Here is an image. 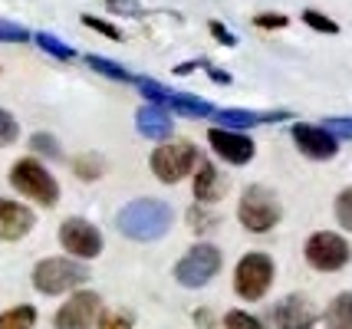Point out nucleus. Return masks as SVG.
Listing matches in <instances>:
<instances>
[{
  "mask_svg": "<svg viewBox=\"0 0 352 329\" xmlns=\"http://www.w3.org/2000/svg\"><path fill=\"white\" fill-rule=\"evenodd\" d=\"M33 43L43 49V53H50L53 60H60V63H66V60H76V49L66 47L60 36H53V33H36V36H33Z\"/></svg>",
  "mask_w": 352,
  "mask_h": 329,
  "instance_id": "20",
  "label": "nucleus"
},
{
  "mask_svg": "<svg viewBox=\"0 0 352 329\" xmlns=\"http://www.w3.org/2000/svg\"><path fill=\"white\" fill-rule=\"evenodd\" d=\"M33 148L40 152V155H53V158H60V145H56V139L53 135H43V132H36L33 135Z\"/></svg>",
  "mask_w": 352,
  "mask_h": 329,
  "instance_id": "30",
  "label": "nucleus"
},
{
  "mask_svg": "<svg viewBox=\"0 0 352 329\" xmlns=\"http://www.w3.org/2000/svg\"><path fill=\"white\" fill-rule=\"evenodd\" d=\"M33 323H36V310L27 306V303L0 313V329H33Z\"/></svg>",
  "mask_w": 352,
  "mask_h": 329,
  "instance_id": "21",
  "label": "nucleus"
},
{
  "mask_svg": "<svg viewBox=\"0 0 352 329\" xmlns=\"http://www.w3.org/2000/svg\"><path fill=\"white\" fill-rule=\"evenodd\" d=\"M89 280V270L79 264V260H69V257H46L33 266V286L46 293V297H60V293H69L76 290L79 283Z\"/></svg>",
  "mask_w": 352,
  "mask_h": 329,
  "instance_id": "2",
  "label": "nucleus"
},
{
  "mask_svg": "<svg viewBox=\"0 0 352 329\" xmlns=\"http://www.w3.org/2000/svg\"><path fill=\"white\" fill-rule=\"evenodd\" d=\"M303 23H307V27H313L316 33H339L336 20H329V16L320 14V10H303Z\"/></svg>",
  "mask_w": 352,
  "mask_h": 329,
  "instance_id": "25",
  "label": "nucleus"
},
{
  "mask_svg": "<svg viewBox=\"0 0 352 329\" xmlns=\"http://www.w3.org/2000/svg\"><path fill=\"white\" fill-rule=\"evenodd\" d=\"M60 244H63V251H69L76 260H92V257L102 253V234L92 227L89 220H82V218L63 220Z\"/></svg>",
  "mask_w": 352,
  "mask_h": 329,
  "instance_id": "9",
  "label": "nucleus"
},
{
  "mask_svg": "<svg viewBox=\"0 0 352 329\" xmlns=\"http://www.w3.org/2000/svg\"><path fill=\"white\" fill-rule=\"evenodd\" d=\"M195 198H198L201 204L221 198V178H217V168L211 161H204L198 168V174H195Z\"/></svg>",
  "mask_w": 352,
  "mask_h": 329,
  "instance_id": "17",
  "label": "nucleus"
},
{
  "mask_svg": "<svg viewBox=\"0 0 352 329\" xmlns=\"http://www.w3.org/2000/svg\"><path fill=\"white\" fill-rule=\"evenodd\" d=\"M82 23H86V27H92L96 33L109 36V40H122V30H119V27H112V23H106V20H96V16H82Z\"/></svg>",
  "mask_w": 352,
  "mask_h": 329,
  "instance_id": "31",
  "label": "nucleus"
},
{
  "mask_svg": "<svg viewBox=\"0 0 352 329\" xmlns=\"http://www.w3.org/2000/svg\"><path fill=\"white\" fill-rule=\"evenodd\" d=\"M16 135H20V126H16V119L10 115L7 109H0V148L3 145H14Z\"/></svg>",
  "mask_w": 352,
  "mask_h": 329,
  "instance_id": "27",
  "label": "nucleus"
},
{
  "mask_svg": "<svg viewBox=\"0 0 352 329\" xmlns=\"http://www.w3.org/2000/svg\"><path fill=\"white\" fill-rule=\"evenodd\" d=\"M211 33H214L224 47H237V36H234V33H230L224 23H217V20H214V23H211Z\"/></svg>",
  "mask_w": 352,
  "mask_h": 329,
  "instance_id": "35",
  "label": "nucleus"
},
{
  "mask_svg": "<svg viewBox=\"0 0 352 329\" xmlns=\"http://www.w3.org/2000/svg\"><path fill=\"white\" fill-rule=\"evenodd\" d=\"M33 231V211L27 204L0 198V240H20Z\"/></svg>",
  "mask_w": 352,
  "mask_h": 329,
  "instance_id": "14",
  "label": "nucleus"
},
{
  "mask_svg": "<svg viewBox=\"0 0 352 329\" xmlns=\"http://www.w3.org/2000/svg\"><path fill=\"white\" fill-rule=\"evenodd\" d=\"M274 283V260L267 253H247L234 270V290L244 299H263Z\"/></svg>",
  "mask_w": 352,
  "mask_h": 329,
  "instance_id": "7",
  "label": "nucleus"
},
{
  "mask_svg": "<svg viewBox=\"0 0 352 329\" xmlns=\"http://www.w3.org/2000/svg\"><path fill=\"white\" fill-rule=\"evenodd\" d=\"M30 33L23 30L20 23H10V20H0V43H27Z\"/></svg>",
  "mask_w": 352,
  "mask_h": 329,
  "instance_id": "29",
  "label": "nucleus"
},
{
  "mask_svg": "<svg viewBox=\"0 0 352 329\" xmlns=\"http://www.w3.org/2000/svg\"><path fill=\"white\" fill-rule=\"evenodd\" d=\"M290 20L283 14H257L254 16V27H263V30H283Z\"/></svg>",
  "mask_w": 352,
  "mask_h": 329,
  "instance_id": "32",
  "label": "nucleus"
},
{
  "mask_svg": "<svg viewBox=\"0 0 352 329\" xmlns=\"http://www.w3.org/2000/svg\"><path fill=\"white\" fill-rule=\"evenodd\" d=\"M99 172H102V165L96 161V158H79L76 161V174H82V178H99Z\"/></svg>",
  "mask_w": 352,
  "mask_h": 329,
  "instance_id": "33",
  "label": "nucleus"
},
{
  "mask_svg": "<svg viewBox=\"0 0 352 329\" xmlns=\"http://www.w3.org/2000/svg\"><path fill=\"white\" fill-rule=\"evenodd\" d=\"M112 14H138V0H106Z\"/></svg>",
  "mask_w": 352,
  "mask_h": 329,
  "instance_id": "34",
  "label": "nucleus"
},
{
  "mask_svg": "<svg viewBox=\"0 0 352 329\" xmlns=\"http://www.w3.org/2000/svg\"><path fill=\"white\" fill-rule=\"evenodd\" d=\"M171 220H175V211L165 201H158V198H135V201H129L119 211L116 227H119V234L148 244V240H158V237L168 234Z\"/></svg>",
  "mask_w": 352,
  "mask_h": 329,
  "instance_id": "1",
  "label": "nucleus"
},
{
  "mask_svg": "<svg viewBox=\"0 0 352 329\" xmlns=\"http://www.w3.org/2000/svg\"><path fill=\"white\" fill-rule=\"evenodd\" d=\"M322 128L333 135V139H352V115H333V119H326Z\"/></svg>",
  "mask_w": 352,
  "mask_h": 329,
  "instance_id": "26",
  "label": "nucleus"
},
{
  "mask_svg": "<svg viewBox=\"0 0 352 329\" xmlns=\"http://www.w3.org/2000/svg\"><path fill=\"white\" fill-rule=\"evenodd\" d=\"M135 316L125 313V310H106L99 313V329H132Z\"/></svg>",
  "mask_w": 352,
  "mask_h": 329,
  "instance_id": "23",
  "label": "nucleus"
},
{
  "mask_svg": "<svg viewBox=\"0 0 352 329\" xmlns=\"http://www.w3.org/2000/svg\"><path fill=\"white\" fill-rule=\"evenodd\" d=\"M10 185H14L23 198H33L36 204H43V207H53V204L60 201V185H56V178L46 172L43 161H36V158H20L14 168H10Z\"/></svg>",
  "mask_w": 352,
  "mask_h": 329,
  "instance_id": "3",
  "label": "nucleus"
},
{
  "mask_svg": "<svg viewBox=\"0 0 352 329\" xmlns=\"http://www.w3.org/2000/svg\"><path fill=\"white\" fill-rule=\"evenodd\" d=\"M290 119V112H254V109H214V122L228 132H241V128H254L263 122H283Z\"/></svg>",
  "mask_w": 352,
  "mask_h": 329,
  "instance_id": "15",
  "label": "nucleus"
},
{
  "mask_svg": "<svg viewBox=\"0 0 352 329\" xmlns=\"http://www.w3.org/2000/svg\"><path fill=\"white\" fill-rule=\"evenodd\" d=\"M165 109L171 112H184L191 119H201V115H214V106H208L204 99H195V95H182V93H171L168 95V106Z\"/></svg>",
  "mask_w": 352,
  "mask_h": 329,
  "instance_id": "19",
  "label": "nucleus"
},
{
  "mask_svg": "<svg viewBox=\"0 0 352 329\" xmlns=\"http://www.w3.org/2000/svg\"><path fill=\"white\" fill-rule=\"evenodd\" d=\"M274 323L276 329H313L316 326V310H313V303L307 297L293 293V297L276 303Z\"/></svg>",
  "mask_w": 352,
  "mask_h": 329,
  "instance_id": "12",
  "label": "nucleus"
},
{
  "mask_svg": "<svg viewBox=\"0 0 352 329\" xmlns=\"http://www.w3.org/2000/svg\"><path fill=\"white\" fill-rule=\"evenodd\" d=\"M198 323H201L204 329H214V319L208 316V310H198Z\"/></svg>",
  "mask_w": 352,
  "mask_h": 329,
  "instance_id": "36",
  "label": "nucleus"
},
{
  "mask_svg": "<svg viewBox=\"0 0 352 329\" xmlns=\"http://www.w3.org/2000/svg\"><path fill=\"white\" fill-rule=\"evenodd\" d=\"M326 329H352V293H339L326 310Z\"/></svg>",
  "mask_w": 352,
  "mask_h": 329,
  "instance_id": "18",
  "label": "nucleus"
},
{
  "mask_svg": "<svg viewBox=\"0 0 352 329\" xmlns=\"http://www.w3.org/2000/svg\"><path fill=\"white\" fill-rule=\"evenodd\" d=\"M208 141L217 155L230 161V165H247L254 158V141L247 139L244 132H228V128H211Z\"/></svg>",
  "mask_w": 352,
  "mask_h": 329,
  "instance_id": "13",
  "label": "nucleus"
},
{
  "mask_svg": "<svg viewBox=\"0 0 352 329\" xmlns=\"http://www.w3.org/2000/svg\"><path fill=\"white\" fill-rule=\"evenodd\" d=\"M336 220L346 227V231H352V188L339 191V198H336Z\"/></svg>",
  "mask_w": 352,
  "mask_h": 329,
  "instance_id": "28",
  "label": "nucleus"
},
{
  "mask_svg": "<svg viewBox=\"0 0 352 329\" xmlns=\"http://www.w3.org/2000/svg\"><path fill=\"white\" fill-rule=\"evenodd\" d=\"M280 214H283V211H280V201H276V194L270 188L250 185V188L241 194L237 218H241V224H244L250 234H267L276 220H280Z\"/></svg>",
  "mask_w": 352,
  "mask_h": 329,
  "instance_id": "4",
  "label": "nucleus"
},
{
  "mask_svg": "<svg viewBox=\"0 0 352 329\" xmlns=\"http://www.w3.org/2000/svg\"><path fill=\"white\" fill-rule=\"evenodd\" d=\"M86 63H89L96 73H102V76H109V79H119V82H132V79H135L129 69H122L119 63H112V60H106V56H96V53L86 56Z\"/></svg>",
  "mask_w": 352,
  "mask_h": 329,
  "instance_id": "22",
  "label": "nucleus"
},
{
  "mask_svg": "<svg viewBox=\"0 0 352 329\" xmlns=\"http://www.w3.org/2000/svg\"><path fill=\"white\" fill-rule=\"evenodd\" d=\"M208 76H211V79H217V82H230V76H228V73H221V69H214V66H208Z\"/></svg>",
  "mask_w": 352,
  "mask_h": 329,
  "instance_id": "37",
  "label": "nucleus"
},
{
  "mask_svg": "<svg viewBox=\"0 0 352 329\" xmlns=\"http://www.w3.org/2000/svg\"><path fill=\"white\" fill-rule=\"evenodd\" d=\"M135 126H138V135H145L148 141H165L175 132L171 112L162 109V106H142L135 115Z\"/></svg>",
  "mask_w": 352,
  "mask_h": 329,
  "instance_id": "16",
  "label": "nucleus"
},
{
  "mask_svg": "<svg viewBox=\"0 0 352 329\" xmlns=\"http://www.w3.org/2000/svg\"><path fill=\"white\" fill-rule=\"evenodd\" d=\"M217 270H221V251L214 244H198L175 264V280L188 290H201L214 280Z\"/></svg>",
  "mask_w": 352,
  "mask_h": 329,
  "instance_id": "6",
  "label": "nucleus"
},
{
  "mask_svg": "<svg viewBox=\"0 0 352 329\" xmlns=\"http://www.w3.org/2000/svg\"><path fill=\"white\" fill-rule=\"evenodd\" d=\"M195 161H198V148L188 139L165 141V145H158L152 152V158H148L152 174L158 181H165V185H178L184 174L195 168Z\"/></svg>",
  "mask_w": 352,
  "mask_h": 329,
  "instance_id": "5",
  "label": "nucleus"
},
{
  "mask_svg": "<svg viewBox=\"0 0 352 329\" xmlns=\"http://www.w3.org/2000/svg\"><path fill=\"white\" fill-rule=\"evenodd\" d=\"M293 141L296 148L313 161H329L339 152V141L326 132L322 126H307V122H296L293 126Z\"/></svg>",
  "mask_w": 352,
  "mask_h": 329,
  "instance_id": "11",
  "label": "nucleus"
},
{
  "mask_svg": "<svg viewBox=\"0 0 352 329\" xmlns=\"http://www.w3.org/2000/svg\"><path fill=\"white\" fill-rule=\"evenodd\" d=\"M307 264L313 270H322V273H333V270H342V266L349 264V244L342 240L339 234L333 231H320V234H313L307 240Z\"/></svg>",
  "mask_w": 352,
  "mask_h": 329,
  "instance_id": "8",
  "label": "nucleus"
},
{
  "mask_svg": "<svg viewBox=\"0 0 352 329\" xmlns=\"http://www.w3.org/2000/svg\"><path fill=\"white\" fill-rule=\"evenodd\" d=\"M99 313H102L99 293L82 290V293H73V297L63 303L56 319H53V326L56 329H92V323L99 319Z\"/></svg>",
  "mask_w": 352,
  "mask_h": 329,
  "instance_id": "10",
  "label": "nucleus"
},
{
  "mask_svg": "<svg viewBox=\"0 0 352 329\" xmlns=\"http://www.w3.org/2000/svg\"><path fill=\"white\" fill-rule=\"evenodd\" d=\"M224 329H263V323L257 316L244 313V310H230V313L224 316Z\"/></svg>",
  "mask_w": 352,
  "mask_h": 329,
  "instance_id": "24",
  "label": "nucleus"
}]
</instances>
